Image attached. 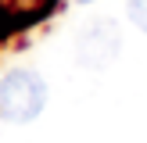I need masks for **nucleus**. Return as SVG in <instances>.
I'll return each mask as SVG.
<instances>
[{
    "mask_svg": "<svg viewBox=\"0 0 147 143\" xmlns=\"http://www.w3.org/2000/svg\"><path fill=\"white\" fill-rule=\"evenodd\" d=\"M47 107V82L32 68H11L0 79V122L29 125Z\"/></svg>",
    "mask_w": 147,
    "mask_h": 143,
    "instance_id": "obj_1",
    "label": "nucleus"
},
{
    "mask_svg": "<svg viewBox=\"0 0 147 143\" xmlns=\"http://www.w3.org/2000/svg\"><path fill=\"white\" fill-rule=\"evenodd\" d=\"M126 14L140 32H147V0H126Z\"/></svg>",
    "mask_w": 147,
    "mask_h": 143,
    "instance_id": "obj_3",
    "label": "nucleus"
},
{
    "mask_svg": "<svg viewBox=\"0 0 147 143\" xmlns=\"http://www.w3.org/2000/svg\"><path fill=\"white\" fill-rule=\"evenodd\" d=\"M119 50H122V32H119V21L108 14H93L76 29L72 54L86 72H104L108 64H115Z\"/></svg>",
    "mask_w": 147,
    "mask_h": 143,
    "instance_id": "obj_2",
    "label": "nucleus"
}]
</instances>
